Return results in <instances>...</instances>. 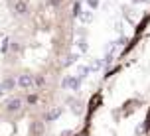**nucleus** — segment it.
Returning a JSON list of instances; mask_svg holds the SVG:
<instances>
[{
    "label": "nucleus",
    "mask_w": 150,
    "mask_h": 136,
    "mask_svg": "<svg viewBox=\"0 0 150 136\" xmlns=\"http://www.w3.org/2000/svg\"><path fill=\"white\" fill-rule=\"evenodd\" d=\"M55 89H20L0 99V136H45Z\"/></svg>",
    "instance_id": "obj_2"
},
{
    "label": "nucleus",
    "mask_w": 150,
    "mask_h": 136,
    "mask_svg": "<svg viewBox=\"0 0 150 136\" xmlns=\"http://www.w3.org/2000/svg\"><path fill=\"white\" fill-rule=\"evenodd\" d=\"M75 6L14 18L2 49V73L20 87L57 89L73 45Z\"/></svg>",
    "instance_id": "obj_1"
},
{
    "label": "nucleus",
    "mask_w": 150,
    "mask_h": 136,
    "mask_svg": "<svg viewBox=\"0 0 150 136\" xmlns=\"http://www.w3.org/2000/svg\"><path fill=\"white\" fill-rule=\"evenodd\" d=\"M75 2L77 0H6V6L12 14V18H20V16L40 12V10L75 6Z\"/></svg>",
    "instance_id": "obj_3"
},
{
    "label": "nucleus",
    "mask_w": 150,
    "mask_h": 136,
    "mask_svg": "<svg viewBox=\"0 0 150 136\" xmlns=\"http://www.w3.org/2000/svg\"><path fill=\"white\" fill-rule=\"evenodd\" d=\"M73 136H91V134L87 132V128H83V130H79V132H75Z\"/></svg>",
    "instance_id": "obj_4"
}]
</instances>
